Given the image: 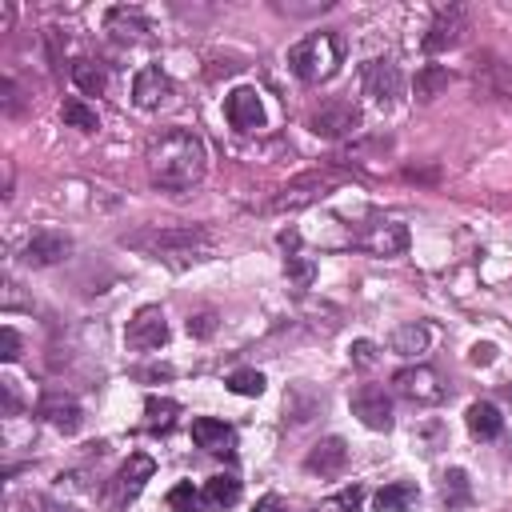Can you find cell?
Listing matches in <instances>:
<instances>
[{"label": "cell", "mask_w": 512, "mask_h": 512, "mask_svg": "<svg viewBox=\"0 0 512 512\" xmlns=\"http://www.w3.org/2000/svg\"><path fill=\"white\" fill-rule=\"evenodd\" d=\"M144 164H148V176H152L156 188L184 192V188H192V184L204 180V172H208V148H204V140L192 128H164V132H156L148 140Z\"/></svg>", "instance_id": "obj_1"}, {"label": "cell", "mask_w": 512, "mask_h": 512, "mask_svg": "<svg viewBox=\"0 0 512 512\" xmlns=\"http://www.w3.org/2000/svg\"><path fill=\"white\" fill-rule=\"evenodd\" d=\"M120 244L156 260H208L216 248V232L204 224H144L136 232H124Z\"/></svg>", "instance_id": "obj_2"}, {"label": "cell", "mask_w": 512, "mask_h": 512, "mask_svg": "<svg viewBox=\"0 0 512 512\" xmlns=\"http://www.w3.org/2000/svg\"><path fill=\"white\" fill-rule=\"evenodd\" d=\"M340 64H344V36L340 32H308L304 40H296L288 48V68L304 84L332 80L340 72Z\"/></svg>", "instance_id": "obj_3"}, {"label": "cell", "mask_w": 512, "mask_h": 512, "mask_svg": "<svg viewBox=\"0 0 512 512\" xmlns=\"http://www.w3.org/2000/svg\"><path fill=\"white\" fill-rule=\"evenodd\" d=\"M156 476V464H152V456L148 452H132L116 472H112V480H108V488H104V508L108 512H124L140 492H144V484Z\"/></svg>", "instance_id": "obj_4"}, {"label": "cell", "mask_w": 512, "mask_h": 512, "mask_svg": "<svg viewBox=\"0 0 512 512\" xmlns=\"http://www.w3.org/2000/svg\"><path fill=\"white\" fill-rule=\"evenodd\" d=\"M336 184H340V176L336 172H300V176H292L276 196H272V208L276 212H300V208H308V204H316V200H324V196H332L336 192Z\"/></svg>", "instance_id": "obj_5"}, {"label": "cell", "mask_w": 512, "mask_h": 512, "mask_svg": "<svg viewBox=\"0 0 512 512\" xmlns=\"http://www.w3.org/2000/svg\"><path fill=\"white\" fill-rule=\"evenodd\" d=\"M308 128L324 140H344V136H356L360 132V108L344 96H328L320 100L312 112H308Z\"/></svg>", "instance_id": "obj_6"}, {"label": "cell", "mask_w": 512, "mask_h": 512, "mask_svg": "<svg viewBox=\"0 0 512 512\" xmlns=\"http://www.w3.org/2000/svg\"><path fill=\"white\" fill-rule=\"evenodd\" d=\"M392 388H396L404 400H412V404H440V400H448L444 376H440L436 368H428V364H408V368H400V372L392 376Z\"/></svg>", "instance_id": "obj_7"}, {"label": "cell", "mask_w": 512, "mask_h": 512, "mask_svg": "<svg viewBox=\"0 0 512 512\" xmlns=\"http://www.w3.org/2000/svg\"><path fill=\"white\" fill-rule=\"evenodd\" d=\"M472 88L480 100H512V60L496 52H480L472 60Z\"/></svg>", "instance_id": "obj_8"}, {"label": "cell", "mask_w": 512, "mask_h": 512, "mask_svg": "<svg viewBox=\"0 0 512 512\" xmlns=\"http://www.w3.org/2000/svg\"><path fill=\"white\" fill-rule=\"evenodd\" d=\"M464 32H468V12H464L460 4L436 8L432 24H428V32H424V40H420V48H424L428 56L448 52V48H456V44L464 40Z\"/></svg>", "instance_id": "obj_9"}, {"label": "cell", "mask_w": 512, "mask_h": 512, "mask_svg": "<svg viewBox=\"0 0 512 512\" xmlns=\"http://www.w3.org/2000/svg\"><path fill=\"white\" fill-rule=\"evenodd\" d=\"M364 96H368L372 104H380V108L400 104V96H404V72H400L388 56L368 60V64H364Z\"/></svg>", "instance_id": "obj_10"}, {"label": "cell", "mask_w": 512, "mask_h": 512, "mask_svg": "<svg viewBox=\"0 0 512 512\" xmlns=\"http://www.w3.org/2000/svg\"><path fill=\"white\" fill-rule=\"evenodd\" d=\"M356 244L364 248V252H372V256H384V260H392V256H400L404 248H408V228L400 224V220H372V224H364L360 232H356Z\"/></svg>", "instance_id": "obj_11"}, {"label": "cell", "mask_w": 512, "mask_h": 512, "mask_svg": "<svg viewBox=\"0 0 512 512\" xmlns=\"http://www.w3.org/2000/svg\"><path fill=\"white\" fill-rule=\"evenodd\" d=\"M164 340H168V320L156 304H144L124 328V344L136 348V352H156Z\"/></svg>", "instance_id": "obj_12"}, {"label": "cell", "mask_w": 512, "mask_h": 512, "mask_svg": "<svg viewBox=\"0 0 512 512\" xmlns=\"http://www.w3.org/2000/svg\"><path fill=\"white\" fill-rule=\"evenodd\" d=\"M352 416L368 428V432H388L392 428V396L376 384H360L352 392Z\"/></svg>", "instance_id": "obj_13"}, {"label": "cell", "mask_w": 512, "mask_h": 512, "mask_svg": "<svg viewBox=\"0 0 512 512\" xmlns=\"http://www.w3.org/2000/svg\"><path fill=\"white\" fill-rule=\"evenodd\" d=\"M168 96H172V76H168L160 64H144V68L132 76V100H136V108L152 112V108L168 104Z\"/></svg>", "instance_id": "obj_14"}, {"label": "cell", "mask_w": 512, "mask_h": 512, "mask_svg": "<svg viewBox=\"0 0 512 512\" xmlns=\"http://www.w3.org/2000/svg\"><path fill=\"white\" fill-rule=\"evenodd\" d=\"M224 116L236 132H256L264 128V104H260V92L256 88H232L224 96Z\"/></svg>", "instance_id": "obj_15"}, {"label": "cell", "mask_w": 512, "mask_h": 512, "mask_svg": "<svg viewBox=\"0 0 512 512\" xmlns=\"http://www.w3.org/2000/svg\"><path fill=\"white\" fill-rule=\"evenodd\" d=\"M36 416H40L44 424H52L60 436H76V432L84 428V408H80L72 396H60V392H48V396L40 400Z\"/></svg>", "instance_id": "obj_16"}, {"label": "cell", "mask_w": 512, "mask_h": 512, "mask_svg": "<svg viewBox=\"0 0 512 512\" xmlns=\"http://www.w3.org/2000/svg\"><path fill=\"white\" fill-rule=\"evenodd\" d=\"M68 252H72V236L56 232V228H44V232H36V236L24 244V264H32V268H52V264H60Z\"/></svg>", "instance_id": "obj_17"}, {"label": "cell", "mask_w": 512, "mask_h": 512, "mask_svg": "<svg viewBox=\"0 0 512 512\" xmlns=\"http://www.w3.org/2000/svg\"><path fill=\"white\" fill-rule=\"evenodd\" d=\"M344 464H348V444H344V436H324V440H316V444L308 448V456H304V468H308L312 476H336V472H344Z\"/></svg>", "instance_id": "obj_18"}, {"label": "cell", "mask_w": 512, "mask_h": 512, "mask_svg": "<svg viewBox=\"0 0 512 512\" xmlns=\"http://www.w3.org/2000/svg\"><path fill=\"white\" fill-rule=\"evenodd\" d=\"M192 440L204 452H232L236 448V428L216 420V416H196L192 420Z\"/></svg>", "instance_id": "obj_19"}, {"label": "cell", "mask_w": 512, "mask_h": 512, "mask_svg": "<svg viewBox=\"0 0 512 512\" xmlns=\"http://www.w3.org/2000/svg\"><path fill=\"white\" fill-rule=\"evenodd\" d=\"M104 32L116 40V44H136V40H144V32H148V20L136 12V8H108L104 12Z\"/></svg>", "instance_id": "obj_20"}, {"label": "cell", "mask_w": 512, "mask_h": 512, "mask_svg": "<svg viewBox=\"0 0 512 512\" xmlns=\"http://www.w3.org/2000/svg\"><path fill=\"white\" fill-rule=\"evenodd\" d=\"M320 408H324V396L312 388V384H288V392H284V420H292V424H308L312 416H320Z\"/></svg>", "instance_id": "obj_21"}, {"label": "cell", "mask_w": 512, "mask_h": 512, "mask_svg": "<svg viewBox=\"0 0 512 512\" xmlns=\"http://www.w3.org/2000/svg\"><path fill=\"white\" fill-rule=\"evenodd\" d=\"M464 420H468V432H472L476 440H496V436H500V428H504V416H500V408H496V404H488V400H476V404H468Z\"/></svg>", "instance_id": "obj_22"}, {"label": "cell", "mask_w": 512, "mask_h": 512, "mask_svg": "<svg viewBox=\"0 0 512 512\" xmlns=\"http://www.w3.org/2000/svg\"><path fill=\"white\" fill-rule=\"evenodd\" d=\"M420 500L416 484L412 480H396V484H384L376 496H372V508L376 512H412Z\"/></svg>", "instance_id": "obj_23"}, {"label": "cell", "mask_w": 512, "mask_h": 512, "mask_svg": "<svg viewBox=\"0 0 512 512\" xmlns=\"http://www.w3.org/2000/svg\"><path fill=\"white\" fill-rule=\"evenodd\" d=\"M240 500V480L232 472H216L204 480V492H200V504L208 508H232Z\"/></svg>", "instance_id": "obj_24"}, {"label": "cell", "mask_w": 512, "mask_h": 512, "mask_svg": "<svg viewBox=\"0 0 512 512\" xmlns=\"http://www.w3.org/2000/svg\"><path fill=\"white\" fill-rule=\"evenodd\" d=\"M68 76H72V84L84 92V96H104V88H108V68L100 64V60H76L72 68H68Z\"/></svg>", "instance_id": "obj_25"}, {"label": "cell", "mask_w": 512, "mask_h": 512, "mask_svg": "<svg viewBox=\"0 0 512 512\" xmlns=\"http://www.w3.org/2000/svg\"><path fill=\"white\" fill-rule=\"evenodd\" d=\"M472 500V484H468V472L464 468H448L444 480H440V504L452 512V508H464Z\"/></svg>", "instance_id": "obj_26"}, {"label": "cell", "mask_w": 512, "mask_h": 512, "mask_svg": "<svg viewBox=\"0 0 512 512\" xmlns=\"http://www.w3.org/2000/svg\"><path fill=\"white\" fill-rule=\"evenodd\" d=\"M428 328L424 324H400L396 332H392V352L396 356H424L428 352Z\"/></svg>", "instance_id": "obj_27"}, {"label": "cell", "mask_w": 512, "mask_h": 512, "mask_svg": "<svg viewBox=\"0 0 512 512\" xmlns=\"http://www.w3.org/2000/svg\"><path fill=\"white\" fill-rule=\"evenodd\" d=\"M60 116H64L68 128H80V132H96V128H100V116H96V108H92L84 96H68V100L60 104Z\"/></svg>", "instance_id": "obj_28"}, {"label": "cell", "mask_w": 512, "mask_h": 512, "mask_svg": "<svg viewBox=\"0 0 512 512\" xmlns=\"http://www.w3.org/2000/svg\"><path fill=\"white\" fill-rule=\"evenodd\" d=\"M448 80H452L448 68H440V64H424V68L416 72V100H420V104H432V100L448 88Z\"/></svg>", "instance_id": "obj_29"}, {"label": "cell", "mask_w": 512, "mask_h": 512, "mask_svg": "<svg viewBox=\"0 0 512 512\" xmlns=\"http://www.w3.org/2000/svg\"><path fill=\"white\" fill-rule=\"evenodd\" d=\"M176 412H180V404L168 400V396H148L144 400V416H148V428L152 432H168L176 424Z\"/></svg>", "instance_id": "obj_30"}, {"label": "cell", "mask_w": 512, "mask_h": 512, "mask_svg": "<svg viewBox=\"0 0 512 512\" xmlns=\"http://www.w3.org/2000/svg\"><path fill=\"white\" fill-rule=\"evenodd\" d=\"M264 372H256V368H236L232 376H228V392H236V396H260L264 392Z\"/></svg>", "instance_id": "obj_31"}, {"label": "cell", "mask_w": 512, "mask_h": 512, "mask_svg": "<svg viewBox=\"0 0 512 512\" xmlns=\"http://www.w3.org/2000/svg\"><path fill=\"white\" fill-rule=\"evenodd\" d=\"M284 276H288L296 288H308L312 276H316V264H312L308 256H300V252H288V256H284Z\"/></svg>", "instance_id": "obj_32"}, {"label": "cell", "mask_w": 512, "mask_h": 512, "mask_svg": "<svg viewBox=\"0 0 512 512\" xmlns=\"http://www.w3.org/2000/svg\"><path fill=\"white\" fill-rule=\"evenodd\" d=\"M196 504H200V492L192 488V480H180V484L168 488V508L172 512H196Z\"/></svg>", "instance_id": "obj_33"}, {"label": "cell", "mask_w": 512, "mask_h": 512, "mask_svg": "<svg viewBox=\"0 0 512 512\" xmlns=\"http://www.w3.org/2000/svg\"><path fill=\"white\" fill-rule=\"evenodd\" d=\"M0 108H4V116H20V88H16V80L12 76H4L0 80Z\"/></svg>", "instance_id": "obj_34"}, {"label": "cell", "mask_w": 512, "mask_h": 512, "mask_svg": "<svg viewBox=\"0 0 512 512\" xmlns=\"http://www.w3.org/2000/svg\"><path fill=\"white\" fill-rule=\"evenodd\" d=\"M348 356H352V364H356V368H376V360H380V352H376V344H372V340H352Z\"/></svg>", "instance_id": "obj_35"}, {"label": "cell", "mask_w": 512, "mask_h": 512, "mask_svg": "<svg viewBox=\"0 0 512 512\" xmlns=\"http://www.w3.org/2000/svg\"><path fill=\"white\" fill-rule=\"evenodd\" d=\"M212 332H216V312H196V316H188V336L208 340Z\"/></svg>", "instance_id": "obj_36"}, {"label": "cell", "mask_w": 512, "mask_h": 512, "mask_svg": "<svg viewBox=\"0 0 512 512\" xmlns=\"http://www.w3.org/2000/svg\"><path fill=\"white\" fill-rule=\"evenodd\" d=\"M332 0H312V4H276V12L284 16H312V12H328Z\"/></svg>", "instance_id": "obj_37"}, {"label": "cell", "mask_w": 512, "mask_h": 512, "mask_svg": "<svg viewBox=\"0 0 512 512\" xmlns=\"http://www.w3.org/2000/svg\"><path fill=\"white\" fill-rule=\"evenodd\" d=\"M0 340H4V352H0V356L12 364V360L20 356V336H16V328H12V324H4V328H0Z\"/></svg>", "instance_id": "obj_38"}, {"label": "cell", "mask_w": 512, "mask_h": 512, "mask_svg": "<svg viewBox=\"0 0 512 512\" xmlns=\"http://www.w3.org/2000/svg\"><path fill=\"white\" fill-rule=\"evenodd\" d=\"M468 360H472V364H492V360H496V344H492V340H476L472 352H468Z\"/></svg>", "instance_id": "obj_39"}, {"label": "cell", "mask_w": 512, "mask_h": 512, "mask_svg": "<svg viewBox=\"0 0 512 512\" xmlns=\"http://www.w3.org/2000/svg\"><path fill=\"white\" fill-rule=\"evenodd\" d=\"M360 500H364V488H360V484H352V488L340 492V508H344V512H360Z\"/></svg>", "instance_id": "obj_40"}, {"label": "cell", "mask_w": 512, "mask_h": 512, "mask_svg": "<svg viewBox=\"0 0 512 512\" xmlns=\"http://www.w3.org/2000/svg\"><path fill=\"white\" fill-rule=\"evenodd\" d=\"M252 512H288V504H284L276 492H268V496H260V500L252 504Z\"/></svg>", "instance_id": "obj_41"}, {"label": "cell", "mask_w": 512, "mask_h": 512, "mask_svg": "<svg viewBox=\"0 0 512 512\" xmlns=\"http://www.w3.org/2000/svg\"><path fill=\"white\" fill-rule=\"evenodd\" d=\"M0 384H4V412L12 416V412L20 408V396H16V380H8V376H4Z\"/></svg>", "instance_id": "obj_42"}, {"label": "cell", "mask_w": 512, "mask_h": 512, "mask_svg": "<svg viewBox=\"0 0 512 512\" xmlns=\"http://www.w3.org/2000/svg\"><path fill=\"white\" fill-rule=\"evenodd\" d=\"M36 508H40V512H76V508L60 504V500H48V496H40V500H36Z\"/></svg>", "instance_id": "obj_43"}]
</instances>
